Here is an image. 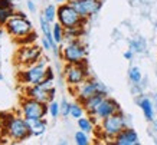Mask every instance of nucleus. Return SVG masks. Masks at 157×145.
<instances>
[{
	"mask_svg": "<svg viewBox=\"0 0 157 145\" xmlns=\"http://www.w3.org/2000/svg\"><path fill=\"white\" fill-rule=\"evenodd\" d=\"M2 119H3V131L5 135L12 141L20 142V141L28 139L30 135L29 131L28 122L26 118L19 113V115H14V113H0Z\"/></svg>",
	"mask_w": 157,
	"mask_h": 145,
	"instance_id": "obj_1",
	"label": "nucleus"
},
{
	"mask_svg": "<svg viewBox=\"0 0 157 145\" xmlns=\"http://www.w3.org/2000/svg\"><path fill=\"white\" fill-rule=\"evenodd\" d=\"M125 126H128L127 125V118L121 111H118V112L113 113L111 117L102 119L97 125V129H98L100 138L107 141H114V138L123 131Z\"/></svg>",
	"mask_w": 157,
	"mask_h": 145,
	"instance_id": "obj_2",
	"label": "nucleus"
},
{
	"mask_svg": "<svg viewBox=\"0 0 157 145\" xmlns=\"http://www.w3.org/2000/svg\"><path fill=\"white\" fill-rule=\"evenodd\" d=\"M59 58L65 63H82L86 62V46L81 39L63 42L61 45Z\"/></svg>",
	"mask_w": 157,
	"mask_h": 145,
	"instance_id": "obj_3",
	"label": "nucleus"
},
{
	"mask_svg": "<svg viewBox=\"0 0 157 145\" xmlns=\"http://www.w3.org/2000/svg\"><path fill=\"white\" fill-rule=\"evenodd\" d=\"M71 92L74 94L76 101L82 103L84 101H86L88 98H91V96H94L97 94L108 95V89H107V86L104 84H101L100 80H97L92 76H90L88 79H85L78 86L71 88Z\"/></svg>",
	"mask_w": 157,
	"mask_h": 145,
	"instance_id": "obj_4",
	"label": "nucleus"
},
{
	"mask_svg": "<svg viewBox=\"0 0 157 145\" xmlns=\"http://www.w3.org/2000/svg\"><path fill=\"white\" fill-rule=\"evenodd\" d=\"M90 76H91L90 69H88L86 62H82V63H67L65 68H63V78H65V82L68 84L69 89L78 86L85 79H88Z\"/></svg>",
	"mask_w": 157,
	"mask_h": 145,
	"instance_id": "obj_5",
	"label": "nucleus"
},
{
	"mask_svg": "<svg viewBox=\"0 0 157 145\" xmlns=\"http://www.w3.org/2000/svg\"><path fill=\"white\" fill-rule=\"evenodd\" d=\"M46 69L48 66H43L40 63H33L19 70L17 73V80L19 84L25 86H32V85H39L45 78H46Z\"/></svg>",
	"mask_w": 157,
	"mask_h": 145,
	"instance_id": "obj_6",
	"label": "nucleus"
},
{
	"mask_svg": "<svg viewBox=\"0 0 157 145\" xmlns=\"http://www.w3.org/2000/svg\"><path fill=\"white\" fill-rule=\"evenodd\" d=\"M56 20L65 29H68V28H75V26H85L88 19L81 17V16L78 14V12H76L69 3H62V5H59V7H58Z\"/></svg>",
	"mask_w": 157,
	"mask_h": 145,
	"instance_id": "obj_7",
	"label": "nucleus"
},
{
	"mask_svg": "<svg viewBox=\"0 0 157 145\" xmlns=\"http://www.w3.org/2000/svg\"><path fill=\"white\" fill-rule=\"evenodd\" d=\"M19 111L26 119H40L49 113V106L48 103L39 102L36 99L25 96V99H22V102H20Z\"/></svg>",
	"mask_w": 157,
	"mask_h": 145,
	"instance_id": "obj_8",
	"label": "nucleus"
},
{
	"mask_svg": "<svg viewBox=\"0 0 157 145\" xmlns=\"http://www.w3.org/2000/svg\"><path fill=\"white\" fill-rule=\"evenodd\" d=\"M43 55V47H39L36 45H23L16 52V65L19 66V70L26 68L29 65H33L39 61V58Z\"/></svg>",
	"mask_w": 157,
	"mask_h": 145,
	"instance_id": "obj_9",
	"label": "nucleus"
},
{
	"mask_svg": "<svg viewBox=\"0 0 157 145\" xmlns=\"http://www.w3.org/2000/svg\"><path fill=\"white\" fill-rule=\"evenodd\" d=\"M5 29L12 38H14L17 40L20 38H25L30 32H33V24L29 22L28 17H19V16L14 14L13 17L6 23Z\"/></svg>",
	"mask_w": 157,
	"mask_h": 145,
	"instance_id": "obj_10",
	"label": "nucleus"
},
{
	"mask_svg": "<svg viewBox=\"0 0 157 145\" xmlns=\"http://www.w3.org/2000/svg\"><path fill=\"white\" fill-rule=\"evenodd\" d=\"M68 3L78 12L84 19H90L100 12L102 0H68Z\"/></svg>",
	"mask_w": 157,
	"mask_h": 145,
	"instance_id": "obj_11",
	"label": "nucleus"
},
{
	"mask_svg": "<svg viewBox=\"0 0 157 145\" xmlns=\"http://www.w3.org/2000/svg\"><path fill=\"white\" fill-rule=\"evenodd\" d=\"M118 111H121L120 103L117 102L114 98H111V96H105V98L101 101L100 105H98V108H97V111L94 112V115H91V117L94 118V121H95L97 125H98L102 119L111 117L113 113L118 112Z\"/></svg>",
	"mask_w": 157,
	"mask_h": 145,
	"instance_id": "obj_12",
	"label": "nucleus"
},
{
	"mask_svg": "<svg viewBox=\"0 0 157 145\" xmlns=\"http://www.w3.org/2000/svg\"><path fill=\"white\" fill-rule=\"evenodd\" d=\"M25 96L26 98H32L36 99L39 102L43 103H49L51 99V94L49 91H46L45 88H42L40 85H32V86H25Z\"/></svg>",
	"mask_w": 157,
	"mask_h": 145,
	"instance_id": "obj_13",
	"label": "nucleus"
},
{
	"mask_svg": "<svg viewBox=\"0 0 157 145\" xmlns=\"http://www.w3.org/2000/svg\"><path fill=\"white\" fill-rule=\"evenodd\" d=\"M113 144H115V145H138L140 144V139H138L137 132L134 131L133 128L125 126L123 131L114 138Z\"/></svg>",
	"mask_w": 157,
	"mask_h": 145,
	"instance_id": "obj_14",
	"label": "nucleus"
},
{
	"mask_svg": "<svg viewBox=\"0 0 157 145\" xmlns=\"http://www.w3.org/2000/svg\"><path fill=\"white\" fill-rule=\"evenodd\" d=\"M29 126V131H30V135L32 136H40L45 134L46 128H48V122L45 118H40V119H26Z\"/></svg>",
	"mask_w": 157,
	"mask_h": 145,
	"instance_id": "obj_15",
	"label": "nucleus"
},
{
	"mask_svg": "<svg viewBox=\"0 0 157 145\" xmlns=\"http://www.w3.org/2000/svg\"><path fill=\"white\" fill-rule=\"evenodd\" d=\"M105 96H108V95L97 94V95H94V96L88 98L86 101H84V102H82V105H84V108H85L86 115H94V112L97 111L98 105H100L101 101H102V99H104Z\"/></svg>",
	"mask_w": 157,
	"mask_h": 145,
	"instance_id": "obj_16",
	"label": "nucleus"
},
{
	"mask_svg": "<svg viewBox=\"0 0 157 145\" xmlns=\"http://www.w3.org/2000/svg\"><path fill=\"white\" fill-rule=\"evenodd\" d=\"M140 109L143 111V115L147 121H153L154 119V108H153V103L148 98H140L137 101Z\"/></svg>",
	"mask_w": 157,
	"mask_h": 145,
	"instance_id": "obj_17",
	"label": "nucleus"
},
{
	"mask_svg": "<svg viewBox=\"0 0 157 145\" xmlns=\"http://www.w3.org/2000/svg\"><path fill=\"white\" fill-rule=\"evenodd\" d=\"M76 122H78V128L82 129V131H85L86 134L94 132V129L97 128V122L94 121V118L91 115H84L79 119H76Z\"/></svg>",
	"mask_w": 157,
	"mask_h": 145,
	"instance_id": "obj_18",
	"label": "nucleus"
},
{
	"mask_svg": "<svg viewBox=\"0 0 157 145\" xmlns=\"http://www.w3.org/2000/svg\"><path fill=\"white\" fill-rule=\"evenodd\" d=\"M82 35H84V26L68 28V29H65V39H63V42H69V40L81 39Z\"/></svg>",
	"mask_w": 157,
	"mask_h": 145,
	"instance_id": "obj_19",
	"label": "nucleus"
},
{
	"mask_svg": "<svg viewBox=\"0 0 157 145\" xmlns=\"http://www.w3.org/2000/svg\"><path fill=\"white\" fill-rule=\"evenodd\" d=\"M52 33H53L55 42L61 46L63 43V39H65V28L59 22H55V23H52Z\"/></svg>",
	"mask_w": 157,
	"mask_h": 145,
	"instance_id": "obj_20",
	"label": "nucleus"
},
{
	"mask_svg": "<svg viewBox=\"0 0 157 145\" xmlns=\"http://www.w3.org/2000/svg\"><path fill=\"white\" fill-rule=\"evenodd\" d=\"M85 108H84V105H82L81 102H74L71 103V113H69V117L72 118V119H79L81 117H84L85 115Z\"/></svg>",
	"mask_w": 157,
	"mask_h": 145,
	"instance_id": "obj_21",
	"label": "nucleus"
},
{
	"mask_svg": "<svg viewBox=\"0 0 157 145\" xmlns=\"http://www.w3.org/2000/svg\"><path fill=\"white\" fill-rule=\"evenodd\" d=\"M14 7H7V9H2L0 10V26H6V23L9 22L12 17L14 16Z\"/></svg>",
	"mask_w": 157,
	"mask_h": 145,
	"instance_id": "obj_22",
	"label": "nucleus"
},
{
	"mask_svg": "<svg viewBox=\"0 0 157 145\" xmlns=\"http://www.w3.org/2000/svg\"><path fill=\"white\" fill-rule=\"evenodd\" d=\"M56 12H58V7H55L53 5H48L45 7L42 14L49 23H55V20H56Z\"/></svg>",
	"mask_w": 157,
	"mask_h": 145,
	"instance_id": "obj_23",
	"label": "nucleus"
},
{
	"mask_svg": "<svg viewBox=\"0 0 157 145\" xmlns=\"http://www.w3.org/2000/svg\"><path fill=\"white\" fill-rule=\"evenodd\" d=\"M128 78L134 85H140L141 78H143V76H141V70H140V68H137V66L130 68L128 69Z\"/></svg>",
	"mask_w": 157,
	"mask_h": 145,
	"instance_id": "obj_24",
	"label": "nucleus"
},
{
	"mask_svg": "<svg viewBox=\"0 0 157 145\" xmlns=\"http://www.w3.org/2000/svg\"><path fill=\"white\" fill-rule=\"evenodd\" d=\"M74 141H75L76 145H88L90 144V136H88V134H86L85 131L79 129V131L75 132V135H74Z\"/></svg>",
	"mask_w": 157,
	"mask_h": 145,
	"instance_id": "obj_25",
	"label": "nucleus"
},
{
	"mask_svg": "<svg viewBox=\"0 0 157 145\" xmlns=\"http://www.w3.org/2000/svg\"><path fill=\"white\" fill-rule=\"evenodd\" d=\"M36 40H38V33L33 30V32H30L29 35H26L25 38L17 39L16 42L19 43L20 46H23V45H35V43H36Z\"/></svg>",
	"mask_w": 157,
	"mask_h": 145,
	"instance_id": "obj_26",
	"label": "nucleus"
},
{
	"mask_svg": "<svg viewBox=\"0 0 157 145\" xmlns=\"http://www.w3.org/2000/svg\"><path fill=\"white\" fill-rule=\"evenodd\" d=\"M48 106H49V115L52 118H58L61 115V105L56 101H51L48 103Z\"/></svg>",
	"mask_w": 157,
	"mask_h": 145,
	"instance_id": "obj_27",
	"label": "nucleus"
},
{
	"mask_svg": "<svg viewBox=\"0 0 157 145\" xmlns=\"http://www.w3.org/2000/svg\"><path fill=\"white\" fill-rule=\"evenodd\" d=\"M59 105H61V115L63 118H68L71 113V102H68L67 99H62Z\"/></svg>",
	"mask_w": 157,
	"mask_h": 145,
	"instance_id": "obj_28",
	"label": "nucleus"
},
{
	"mask_svg": "<svg viewBox=\"0 0 157 145\" xmlns=\"http://www.w3.org/2000/svg\"><path fill=\"white\" fill-rule=\"evenodd\" d=\"M130 46H131V50L133 52H143L144 50V40L138 38L130 43Z\"/></svg>",
	"mask_w": 157,
	"mask_h": 145,
	"instance_id": "obj_29",
	"label": "nucleus"
},
{
	"mask_svg": "<svg viewBox=\"0 0 157 145\" xmlns=\"http://www.w3.org/2000/svg\"><path fill=\"white\" fill-rule=\"evenodd\" d=\"M42 47H43V50H52V45L49 43V40L45 36L42 39Z\"/></svg>",
	"mask_w": 157,
	"mask_h": 145,
	"instance_id": "obj_30",
	"label": "nucleus"
},
{
	"mask_svg": "<svg viewBox=\"0 0 157 145\" xmlns=\"http://www.w3.org/2000/svg\"><path fill=\"white\" fill-rule=\"evenodd\" d=\"M12 6H14L10 0H0V10L2 9H7V7H12Z\"/></svg>",
	"mask_w": 157,
	"mask_h": 145,
	"instance_id": "obj_31",
	"label": "nucleus"
},
{
	"mask_svg": "<svg viewBox=\"0 0 157 145\" xmlns=\"http://www.w3.org/2000/svg\"><path fill=\"white\" fill-rule=\"evenodd\" d=\"M26 6H28V10L29 12H36V6H35V2H32V0H28V3H26Z\"/></svg>",
	"mask_w": 157,
	"mask_h": 145,
	"instance_id": "obj_32",
	"label": "nucleus"
},
{
	"mask_svg": "<svg viewBox=\"0 0 157 145\" xmlns=\"http://www.w3.org/2000/svg\"><path fill=\"white\" fill-rule=\"evenodd\" d=\"M124 58L127 59V61H130V59H133V50L130 49V50H127V52H124Z\"/></svg>",
	"mask_w": 157,
	"mask_h": 145,
	"instance_id": "obj_33",
	"label": "nucleus"
},
{
	"mask_svg": "<svg viewBox=\"0 0 157 145\" xmlns=\"http://www.w3.org/2000/svg\"><path fill=\"white\" fill-rule=\"evenodd\" d=\"M2 136H6V135H5V131H3V119H2V115H0V138Z\"/></svg>",
	"mask_w": 157,
	"mask_h": 145,
	"instance_id": "obj_34",
	"label": "nucleus"
},
{
	"mask_svg": "<svg viewBox=\"0 0 157 145\" xmlns=\"http://www.w3.org/2000/svg\"><path fill=\"white\" fill-rule=\"evenodd\" d=\"M56 2H58V3H59V5H62V3H67L68 0H56Z\"/></svg>",
	"mask_w": 157,
	"mask_h": 145,
	"instance_id": "obj_35",
	"label": "nucleus"
},
{
	"mask_svg": "<svg viewBox=\"0 0 157 145\" xmlns=\"http://www.w3.org/2000/svg\"><path fill=\"white\" fill-rule=\"evenodd\" d=\"M10 2H12V3L14 5V3H16V2H19V0H10Z\"/></svg>",
	"mask_w": 157,
	"mask_h": 145,
	"instance_id": "obj_36",
	"label": "nucleus"
},
{
	"mask_svg": "<svg viewBox=\"0 0 157 145\" xmlns=\"http://www.w3.org/2000/svg\"><path fill=\"white\" fill-rule=\"evenodd\" d=\"M0 80H3V75L2 73H0Z\"/></svg>",
	"mask_w": 157,
	"mask_h": 145,
	"instance_id": "obj_37",
	"label": "nucleus"
},
{
	"mask_svg": "<svg viewBox=\"0 0 157 145\" xmlns=\"http://www.w3.org/2000/svg\"><path fill=\"white\" fill-rule=\"evenodd\" d=\"M0 35H2V32H0Z\"/></svg>",
	"mask_w": 157,
	"mask_h": 145,
	"instance_id": "obj_38",
	"label": "nucleus"
}]
</instances>
